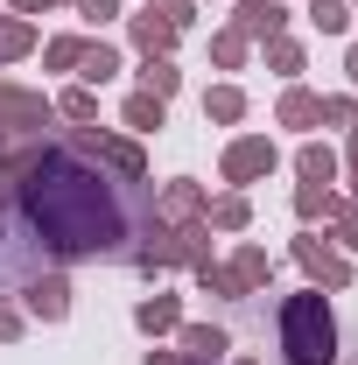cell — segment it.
<instances>
[{
  "mask_svg": "<svg viewBox=\"0 0 358 365\" xmlns=\"http://www.w3.org/2000/svg\"><path fill=\"white\" fill-rule=\"evenodd\" d=\"M352 204H358V176H352Z\"/></svg>",
  "mask_w": 358,
  "mask_h": 365,
  "instance_id": "cell-38",
  "label": "cell"
},
{
  "mask_svg": "<svg viewBox=\"0 0 358 365\" xmlns=\"http://www.w3.org/2000/svg\"><path fill=\"white\" fill-rule=\"evenodd\" d=\"M204 190L197 182H169L162 197H155V225H169V232H190V225H204Z\"/></svg>",
  "mask_w": 358,
  "mask_h": 365,
  "instance_id": "cell-7",
  "label": "cell"
},
{
  "mask_svg": "<svg viewBox=\"0 0 358 365\" xmlns=\"http://www.w3.org/2000/svg\"><path fill=\"white\" fill-rule=\"evenodd\" d=\"M176 63H169V56H148V63H140V91H155V98H176Z\"/></svg>",
  "mask_w": 358,
  "mask_h": 365,
  "instance_id": "cell-21",
  "label": "cell"
},
{
  "mask_svg": "<svg viewBox=\"0 0 358 365\" xmlns=\"http://www.w3.org/2000/svg\"><path fill=\"white\" fill-rule=\"evenodd\" d=\"M148 7H162V0H148Z\"/></svg>",
  "mask_w": 358,
  "mask_h": 365,
  "instance_id": "cell-40",
  "label": "cell"
},
{
  "mask_svg": "<svg viewBox=\"0 0 358 365\" xmlns=\"http://www.w3.org/2000/svg\"><path fill=\"white\" fill-rule=\"evenodd\" d=\"M330 225H337V246H358V204L352 197H330Z\"/></svg>",
  "mask_w": 358,
  "mask_h": 365,
  "instance_id": "cell-27",
  "label": "cell"
},
{
  "mask_svg": "<svg viewBox=\"0 0 358 365\" xmlns=\"http://www.w3.org/2000/svg\"><path fill=\"white\" fill-rule=\"evenodd\" d=\"M113 71H120V49H113V43H85V56H78V78H85V85H106Z\"/></svg>",
  "mask_w": 358,
  "mask_h": 365,
  "instance_id": "cell-19",
  "label": "cell"
},
{
  "mask_svg": "<svg viewBox=\"0 0 358 365\" xmlns=\"http://www.w3.org/2000/svg\"><path fill=\"white\" fill-rule=\"evenodd\" d=\"M176 337H183V365H218L232 351V337L218 323H176Z\"/></svg>",
  "mask_w": 358,
  "mask_h": 365,
  "instance_id": "cell-9",
  "label": "cell"
},
{
  "mask_svg": "<svg viewBox=\"0 0 358 365\" xmlns=\"http://www.w3.org/2000/svg\"><path fill=\"white\" fill-rule=\"evenodd\" d=\"M204 120H218V127L246 120V91H239V85H211V91H204Z\"/></svg>",
  "mask_w": 358,
  "mask_h": 365,
  "instance_id": "cell-16",
  "label": "cell"
},
{
  "mask_svg": "<svg viewBox=\"0 0 358 365\" xmlns=\"http://www.w3.org/2000/svg\"><path fill=\"white\" fill-rule=\"evenodd\" d=\"M281 351L288 365H337V317L323 302V288H302V295H281Z\"/></svg>",
  "mask_w": 358,
  "mask_h": 365,
  "instance_id": "cell-2",
  "label": "cell"
},
{
  "mask_svg": "<svg viewBox=\"0 0 358 365\" xmlns=\"http://www.w3.org/2000/svg\"><path fill=\"white\" fill-rule=\"evenodd\" d=\"M43 7H56V0H14V14L29 21V14H43Z\"/></svg>",
  "mask_w": 358,
  "mask_h": 365,
  "instance_id": "cell-34",
  "label": "cell"
},
{
  "mask_svg": "<svg viewBox=\"0 0 358 365\" xmlns=\"http://www.w3.org/2000/svg\"><path fill=\"white\" fill-rule=\"evenodd\" d=\"M352 14H358V0H352Z\"/></svg>",
  "mask_w": 358,
  "mask_h": 365,
  "instance_id": "cell-41",
  "label": "cell"
},
{
  "mask_svg": "<svg viewBox=\"0 0 358 365\" xmlns=\"http://www.w3.org/2000/svg\"><path fill=\"white\" fill-rule=\"evenodd\" d=\"M344 71H352V85H358V43H352V49H344Z\"/></svg>",
  "mask_w": 358,
  "mask_h": 365,
  "instance_id": "cell-36",
  "label": "cell"
},
{
  "mask_svg": "<svg viewBox=\"0 0 358 365\" xmlns=\"http://www.w3.org/2000/svg\"><path fill=\"white\" fill-rule=\"evenodd\" d=\"M344 365H358V359H344Z\"/></svg>",
  "mask_w": 358,
  "mask_h": 365,
  "instance_id": "cell-42",
  "label": "cell"
},
{
  "mask_svg": "<svg viewBox=\"0 0 358 365\" xmlns=\"http://www.w3.org/2000/svg\"><path fill=\"white\" fill-rule=\"evenodd\" d=\"M232 281H239V295H260V288H267L274 281V260H267V246H239V253H232Z\"/></svg>",
  "mask_w": 358,
  "mask_h": 365,
  "instance_id": "cell-10",
  "label": "cell"
},
{
  "mask_svg": "<svg viewBox=\"0 0 358 365\" xmlns=\"http://www.w3.org/2000/svg\"><path fill=\"white\" fill-rule=\"evenodd\" d=\"M288 29V7L281 0H239V14H232V36H246V43H267Z\"/></svg>",
  "mask_w": 358,
  "mask_h": 365,
  "instance_id": "cell-8",
  "label": "cell"
},
{
  "mask_svg": "<svg viewBox=\"0 0 358 365\" xmlns=\"http://www.w3.org/2000/svg\"><path fill=\"white\" fill-rule=\"evenodd\" d=\"M56 113H63V120H78V127H85V120H98V91H91V85H78V91H63V98H56Z\"/></svg>",
  "mask_w": 358,
  "mask_h": 365,
  "instance_id": "cell-23",
  "label": "cell"
},
{
  "mask_svg": "<svg viewBox=\"0 0 358 365\" xmlns=\"http://www.w3.org/2000/svg\"><path fill=\"white\" fill-rule=\"evenodd\" d=\"M274 162H281V155H274V140L267 134H246V140H232V148H225V182H232V190H246V182H260V176H274Z\"/></svg>",
  "mask_w": 358,
  "mask_h": 365,
  "instance_id": "cell-4",
  "label": "cell"
},
{
  "mask_svg": "<svg viewBox=\"0 0 358 365\" xmlns=\"http://www.w3.org/2000/svg\"><path fill=\"white\" fill-rule=\"evenodd\" d=\"M197 288H211V295H225V302H246V295H239V281H232L225 267H211V260L197 267Z\"/></svg>",
  "mask_w": 358,
  "mask_h": 365,
  "instance_id": "cell-29",
  "label": "cell"
},
{
  "mask_svg": "<svg viewBox=\"0 0 358 365\" xmlns=\"http://www.w3.org/2000/svg\"><path fill=\"white\" fill-rule=\"evenodd\" d=\"M310 21L323 36H344L352 29V0H310Z\"/></svg>",
  "mask_w": 358,
  "mask_h": 365,
  "instance_id": "cell-22",
  "label": "cell"
},
{
  "mask_svg": "<svg viewBox=\"0 0 358 365\" xmlns=\"http://www.w3.org/2000/svg\"><path fill=\"white\" fill-rule=\"evenodd\" d=\"M295 176H302V182H323V190H330V176H337V155H330L323 140H302V155H295Z\"/></svg>",
  "mask_w": 358,
  "mask_h": 365,
  "instance_id": "cell-17",
  "label": "cell"
},
{
  "mask_svg": "<svg viewBox=\"0 0 358 365\" xmlns=\"http://www.w3.org/2000/svg\"><path fill=\"white\" fill-rule=\"evenodd\" d=\"M49 106L43 91H21V85H0V134H43L49 127Z\"/></svg>",
  "mask_w": 358,
  "mask_h": 365,
  "instance_id": "cell-5",
  "label": "cell"
},
{
  "mask_svg": "<svg viewBox=\"0 0 358 365\" xmlns=\"http://www.w3.org/2000/svg\"><path fill=\"white\" fill-rule=\"evenodd\" d=\"M246 36H232V29H225V36H211V63H218V71H239V63H246Z\"/></svg>",
  "mask_w": 358,
  "mask_h": 365,
  "instance_id": "cell-25",
  "label": "cell"
},
{
  "mask_svg": "<svg viewBox=\"0 0 358 365\" xmlns=\"http://www.w3.org/2000/svg\"><path fill=\"white\" fill-rule=\"evenodd\" d=\"M148 365H183V351H148Z\"/></svg>",
  "mask_w": 358,
  "mask_h": 365,
  "instance_id": "cell-35",
  "label": "cell"
},
{
  "mask_svg": "<svg viewBox=\"0 0 358 365\" xmlns=\"http://www.w3.org/2000/svg\"><path fill=\"white\" fill-rule=\"evenodd\" d=\"M134 323L148 330V337H169V330L183 323V302H176V295H148V302L134 309Z\"/></svg>",
  "mask_w": 358,
  "mask_h": 365,
  "instance_id": "cell-14",
  "label": "cell"
},
{
  "mask_svg": "<svg viewBox=\"0 0 358 365\" xmlns=\"http://www.w3.org/2000/svg\"><path fill=\"white\" fill-rule=\"evenodd\" d=\"M330 197H337V190H323V182H302V190H295V211H302V218H330Z\"/></svg>",
  "mask_w": 358,
  "mask_h": 365,
  "instance_id": "cell-28",
  "label": "cell"
},
{
  "mask_svg": "<svg viewBox=\"0 0 358 365\" xmlns=\"http://www.w3.org/2000/svg\"><path fill=\"white\" fill-rule=\"evenodd\" d=\"M239 365H260V359H239Z\"/></svg>",
  "mask_w": 358,
  "mask_h": 365,
  "instance_id": "cell-39",
  "label": "cell"
},
{
  "mask_svg": "<svg viewBox=\"0 0 358 365\" xmlns=\"http://www.w3.org/2000/svg\"><path fill=\"white\" fill-rule=\"evenodd\" d=\"M274 120H281V127H316V120H323V98H316V91H302V85H288Z\"/></svg>",
  "mask_w": 358,
  "mask_h": 365,
  "instance_id": "cell-15",
  "label": "cell"
},
{
  "mask_svg": "<svg viewBox=\"0 0 358 365\" xmlns=\"http://www.w3.org/2000/svg\"><path fill=\"white\" fill-rule=\"evenodd\" d=\"M29 49H36V21L0 14V63H14V56H29Z\"/></svg>",
  "mask_w": 358,
  "mask_h": 365,
  "instance_id": "cell-18",
  "label": "cell"
},
{
  "mask_svg": "<svg viewBox=\"0 0 358 365\" xmlns=\"http://www.w3.org/2000/svg\"><path fill=\"white\" fill-rule=\"evenodd\" d=\"M21 218L56 260H98L127 239V211L113 197V182L85 169L71 148H43V162L21 176Z\"/></svg>",
  "mask_w": 358,
  "mask_h": 365,
  "instance_id": "cell-1",
  "label": "cell"
},
{
  "mask_svg": "<svg viewBox=\"0 0 358 365\" xmlns=\"http://www.w3.org/2000/svg\"><path fill=\"white\" fill-rule=\"evenodd\" d=\"M323 120L352 134V127H358V98H323Z\"/></svg>",
  "mask_w": 358,
  "mask_h": 365,
  "instance_id": "cell-30",
  "label": "cell"
},
{
  "mask_svg": "<svg viewBox=\"0 0 358 365\" xmlns=\"http://www.w3.org/2000/svg\"><path fill=\"white\" fill-rule=\"evenodd\" d=\"M78 14H85L91 29H106V21H113V14H120V0H78Z\"/></svg>",
  "mask_w": 358,
  "mask_h": 365,
  "instance_id": "cell-31",
  "label": "cell"
},
{
  "mask_svg": "<svg viewBox=\"0 0 358 365\" xmlns=\"http://www.w3.org/2000/svg\"><path fill=\"white\" fill-rule=\"evenodd\" d=\"M78 56H85V36H56V43L43 49V63H49V71H78Z\"/></svg>",
  "mask_w": 358,
  "mask_h": 365,
  "instance_id": "cell-26",
  "label": "cell"
},
{
  "mask_svg": "<svg viewBox=\"0 0 358 365\" xmlns=\"http://www.w3.org/2000/svg\"><path fill=\"white\" fill-rule=\"evenodd\" d=\"M21 295H29V309H36L43 323H63V317H71V288H63V274H43V281H29Z\"/></svg>",
  "mask_w": 358,
  "mask_h": 365,
  "instance_id": "cell-11",
  "label": "cell"
},
{
  "mask_svg": "<svg viewBox=\"0 0 358 365\" xmlns=\"http://www.w3.org/2000/svg\"><path fill=\"white\" fill-rule=\"evenodd\" d=\"M267 63L281 78H295V71H302V43H295V36H267Z\"/></svg>",
  "mask_w": 358,
  "mask_h": 365,
  "instance_id": "cell-24",
  "label": "cell"
},
{
  "mask_svg": "<svg viewBox=\"0 0 358 365\" xmlns=\"http://www.w3.org/2000/svg\"><path fill=\"white\" fill-rule=\"evenodd\" d=\"M162 14H169V29H183V21L197 14V0H162Z\"/></svg>",
  "mask_w": 358,
  "mask_h": 365,
  "instance_id": "cell-33",
  "label": "cell"
},
{
  "mask_svg": "<svg viewBox=\"0 0 358 365\" xmlns=\"http://www.w3.org/2000/svg\"><path fill=\"white\" fill-rule=\"evenodd\" d=\"M295 260H302V274H310L316 288H344V281H352V260H344L337 246H323L316 232H302V239H295Z\"/></svg>",
  "mask_w": 358,
  "mask_h": 365,
  "instance_id": "cell-6",
  "label": "cell"
},
{
  "mask_svg": "<svg viewBox=\"0 0 358 365\" xmlns=\"http://www.w3.org/2000/svg\"><path fill=\"white\" fill-rule=\"evenodd\" d=\"M344 155H352V176H358V127H352V148H344Z\"/></svg>",
  "mask_w": 358,
  "mask_h": 365,
  "instance_id": "cell-37",
  "label": "cell"
},
{
  "mask_svg": "<svg viewBox=\"0 0 358 365\" xmlns=\"http://www.w3.org/2000/svg\"><path fill=\"white\" fill-rule=\"evenodd\" d=\"M71 155H78V162H98V169H113L120 182H140V176H148L140 140H120V134H71Z\"/></svg>",
  "mask_w": 358,
  "mask_h": 365,
  "instance_id": "cell-3",
  "label": "cell"
},
{
  "mask_svg": "<svg viewBox=\"0 0 358 365\" xmlns=\"http://www.w3.org/2000/svg\"><path fill=\"white\" fill-rule=\"evenodd\" d=\"M14 337H21V309H14V302H0V344H14Z\"/></svg>",
  "mask_w": 358,
  "mask_h": 365,
  "instance_id": "cell-32",
  "label": "cell"
},
{
  "mask_svg": "<svg viewBox=\"0 0 358 365\" xmlns=\"http://www.w3.org/2000/svg\"><path fill=\"white\" fill-rule=\"evenodd\" d=\"M204 225H211V232H246V225H253V204H246V190H225V197H211V204H204Z\"/></svg>",
  "mask_w": 358,
  "mask_h": 365,
  "instance_id": "cell-12",
  "label": "cell"
},
{
  "mask_svg": "<svg viewBox=\"0 0 358 365\" xmlns=\"http://www.w3.org/2000/svg\"><path fill=\"white\" fill-rule=\"evenodd\" d=\"M162 113H169V98H155V91H134V98H127V127H134V134H155Z\"/></svg>",
  "mask_w": 358,
  "mask_h": 365,
  "instance_id": "cell-20",
  "label": "cell"
},
{
  "mask_svg": "<svg viewBox=\"0 0 358 365\" xmlns=\"http://www.w3.org/2000/svg\"><path fill=\"white\" fill-rule=\"evenodd\" d=\"M134 49H140V56H169V49H176V29H169V14H162V7L134 14Z\"/></svg>",
  "mask_w": 358,
  "mask_h": 365,
  "instance_id": "cell-13",
  "label": "cell"
}]
</instances>
